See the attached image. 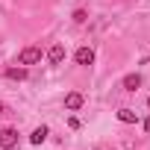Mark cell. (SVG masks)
I'll return each instance as SVG.
<instances>
[{"mask_svg": "<svg viewBox=\"0 0 150 150\" xmlns=\"http://www.w3.org/2000/svg\"><path fill=\"white\" fill-rule=\"evenodd\" d=\"M41 62V47H24L18 56V65H38Z\"/></svg>", "mask_w": 150, "mask_h": 150, "instance_id": "cell-1", "label": "cell"}, {"mask_svg": "<svg viewBox=\"0 0 150 150\" xmlns=\"http://www.w3.org/2000/svg\"><path fill=\"white\" fill-rule=\"evenodd\" d=\"M15 144H18V129L3 127V129H0V147H3V150H12Z\"/></svg>", "mask_w": 150, "mask_h": 150, "instance_id": "cell-2", "label": "cell"}, {"mask_svg": "<svg viewBox=\"0 0 150 150\" xmlns=\"http://www.w3.org/2000/svg\"><path fill=\"white\" fill-rule=\"evenodd\" d=\"M74 62H77V65H86V68H88V65L94 62V50H91V47H80L77 53H74Z\"/></svg>", "mask_w": 150, "mask_h": 150, "instance_id": "cell-3", "label": "cell"}, {"mask_svg": "<svg viewBox=\"0 0 150 150\" xmlns=\"http://www.w3.org/2000/svg\"><path fill=\"white\" fill-rule=\"evenodd\" d=\"M83 103H86V97H83L80 91H71V94L65 97V109H68V112H77Z\"/></svg>", "mask_w": 150, "mask_h": 150, "instance_id": "cell-4", "label": "cell"}, {"mask_svg": "<svg viewBox=\"0 0 150 150\" xmlns=\"http://www.w3.org/2000/svg\"><path fill=\"white\" fill-rule=\"evenodd\" d=\"M47 59H50V65H62L65 62V44H53L47 50Z\"/></svg>", "mask_w": 150, "mask_h": 150, "instance_id": "cell-5", "label": "cell"}, {"mask_svg": "<svg viewBox=\"0 0 150 150\" xmlns=\"http://www.w3.org/2000/svg\"><path fill=\"white\" fill-rule=\"evenodd\" d=\"M121 86H124V91H138L141 88V77L138 74H127V77L121 80Z\"/></svg>", "mask_w": 150, "mask_h": 150, "instance_id": "cell-6", "label": "cell"}, {"mask_svg": "<svg viewBox=\"0 0 150 150\" xmlns=\"http://www.w3.org/2000/svg\"><path fill=\"white\" fill-rule=\"evenodd\" d=\"M118 121H121V124H135L138 115H135L132 109H118Z\"/></svg>", "mask_w": 150, "mask_h": 150, "instance_id": "cell-7", "label": "cell"}, {"mask_svg": "<svg viewBox=\"0 0 150 150\" xmlns=\"http://www.w3.org/2000/svg\"><path fill=\"white\" fill-rule=\"evenodd\" d=\"M44 138H47V127H35V129L30 132V141H33V144H41Z\"/></svg>", "mask_w": 150, "mask_h": 150, "instance_id": "cell-8", "label": "cell"}, {"mask_svg": "<svg viewBox=\"0 0 150 150\" xmlns=\"http://www.w3.org/2000/svg\"><path fill=\"white\" fill-rule=\"evenodd\" d=\"M6 77H9V80H27V68H9Z\"/></svg>", "mask_w": 150, "mask_h": 150, "instance_id": "cell-9", "label": "cell"}, {"mask_svg": "<svg viewBox=\"0 0 150 150\" xmlns=\"http://www.w3.org/2000/svg\"><path fill=\"white\" fill-rule=\"evenodd\" d=\"M88 21V12L86 9H77V12H74V24H86Z\"/></svg>", "mask_w": 150, "mask_h": 150, "instance_id": "cell-10", "label": "cell"}, {"mask_svg": "<svg viewBox=\"0 0 150 150\" xmlns=\"http://www.w3.org/2000/svg\"><path fill=\"white\" fill-rule=\"evenodd\" d=\"M144 129H147V132H150V115H147V118H144Z\"/></svg>", "mask_w": 150, "mask_h": 150, "instance_id": "cell-11", "label": "cell"}, {"mask_svg": "<svg viewBox=\"0 0 150 150\" xmlns=\"http://www.w3.org/2000/svg\"><path fill=\"white\" fill-rule=\"evenodd\" d=\"M3 109H6V106H3V100H0V112H3Z\"/></svg>", "mask_w": 150, "mask_h": 150, "instance_id": "cell-12", "label": "cell"}, {"mask_svg": "<svg viewBox=\"0 0 150 150\" xmlns=\"http://www.w3.org/2000/svg\"><path fill=\"white\" fill-rule=\"evenodd\" d=\"M147 106H150V97H147Z\"/></svg>", "mask_w": 150, "mask_h": 150, "instance_id": "cell-13", "label": "cell"}]
</instances>
